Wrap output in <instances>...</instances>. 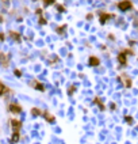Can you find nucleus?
<instances>
[{
    "label": "nucleus",
    "instance_id": "f257e3e1",
    "mask_svg": "<svg viewBox=\"0 0 138 144\" xmlns=\"http://www.w3.org/2000/svg\"><path fill=\"white\" fill-rule=\"evenodd\" d=\"M8 110L11 113H14V114H19V113H22V106L18 105V103H10Z\"/></svg>",
    "mask_w": 138,
    "mask_h": 144
},
{
    "label": "nucleus",
    "instance_id": "f03ea898",
    "mask_svg": "<svg viewBox=\"0 0 138 144\" xmlns=\"http://www.w3.org/2000/svg\"><path fill=\"white\" fill-rule=\"evenodd\" d=\"M118 7H119V10H122V11H126V10L131 8V1H129V0H123V1H120V3L118 4Z\"/></svg>",
    "mask_w": 138,
    "mask_h": 144
},
{
    "label": "nucleus",
    "instance_id": "7ed1b4c3",
    "mask_svg": "<svg viewBox=\"0 0 138 144\" xmlns=\"http://www.w3.org/2000/svg\"><path fill=\"white\" fill-rule=\"evenodd\" d=\"M10 124H11L14 132H19V129L22 128V122L19 120H11V121H10Z\"/></svg>",
    "mask_w": 138,
    "mask_h": 144
},
{
    "label": "nucleus",
    "instance_id": "20e7f679",
    "mask_svg": "<svg viewBox=\"0 0 138 144\" xmlns=\"http://www.w3.org/2000/svg\"><path fill=\"white\" fill-rule=\"evenodd\" d=\"M42 116H43V118L47 121V122H50V124H53L54 121H56L54 116H53V114H50L49 112H43V113H42Z\"/></svg>",
    "mask_w": 138,
    "mask_h": 144
},
{
    "label": "nucleus",
    "instance_id": "39448f33",
    "mask_svg": "<svg viewBox=\"0 0 138 144\" xmlns=\"http://www.w3.org/2000/svg\"><path fill=\"white\" fill-rule=\"evenodd\" d=\"M88 64L91 65V67H97V65L100 64V60L97 59V57H95V56H91V57H89Z\"/></svg>",
    "mask_w": 138,
    "mask_h": 144
},
{
    "label": "nucleus",
    "instance_id": "423d86ee",
    "mask_svg": "<svg viewBox=\"0 0 138 144\" xmlns=\"http://www.w3.org/2000/svg\"><path fill=\"white\" fill-rule=\"evenodd\" d=\"M0 64L3 65V67H8V57L3 53H0Z\"/></svg>",
    "mask_w": 138,
    "mask_h": 144
},
{
    "label": "nucleus",
    "instance_id": "0eeeda50",
    "mask_svg": "<svg viewBox=\"0 0 138 144\" xmlns=\"http://www.w3.org/2000/svg\"><path fill=\"white\" fill-rule=\"evenodd\" d=\"M31 86H34V87L38 90V91H45V86L42 84V83H39V82H34V83H31Z\"/></svg>",
    "mask_w": 138,
    "mask_h": 144
},
{
    "label": "nucleus",
    "instance_id": "6e6552de",
    "mask_svg": "<svg viewBox=\"0 0 138 144\" xmlns=\"http://www.w3.org/2000/svg\"><path fill=\"white\" fill-rule=\"evenodd\" d=\"M8 34H10V37H12V38L15 39V41H21V34H19V33H16V31H10Z\"/></svg>",
    "mask_w": 138,
    "mask_h": 144
},
{
    "label": "nucleus",
    "instance_id": "1a4fd4ad",
    "mask_svg": "<svg viewBox=\"0 0 138 144\" xmlns=\"http://www.w3.org/2000/svg\"><path fill=\"white\" fill-rule=\"evenodd\" d=\"M31 114L34 116V117H38V116H42V112L38 109V107H32V109H31Z\"/></svg>",
    "mask_w": 138,
    "mask_h": 144
},
{
    "label": "nucleus",
    "instance_id": "9d476101",
    "mask_svg": "<svg viewBox=\"0 0 138 144\" xmlns=\"http://www.w3.org/2000/svg\"><path fill=\"white\" fill-rule=\"evenodd\" d=\"M118 61H119L120 64H126V54H125V53H120L119 56H118Z\"/></svg>",
    "mask_w": 138,
    "mask_h": 144
},
{
    "label": "nucleus",
    "instance_id": "9b49d317",
    "mask_svg": "<svg viewBox=\"0 0 138 144\" xmlns=\"http://www.w3.org/2000/svg\"><path fill=\"white\" fill-rule=\"evenodd\" d=\"M11 141H12V143H18V141H19V132H14V133H12Z\"/></svg>",
    "mask_w": 138,
    "mask_h": 144
},
{
    "label": "nucleus",
    "instance_id": "f8f14e48",
    "mask_svg": "<svg viewBox=\"0 0 138 144\" xmlns=\"http://www.w3.org/2000/svg\"><path fill=\"white\" fill-rule=\"evenodd\" d=\"M95 103H96V105H99L100 110H104V109H106V107H104V105L102 103V101H100V98H95Z\"/></svg>",
    "mask_w": 138,
    "mask_h": 144
},
{
    "label": "nucleus",
    "instance_id": "ddd939ff",
    "mask_svg": "<svg viewBox=\"0 0 138 144\" xmlns=\"http://www.w3.org/2000/svg\"><path fill=\"white\" fill-rule=\"evenodd\" d=\"M108 16H110L108 14H102V15H100V23H104V22L108 19Z\"/></svg>",
    "mask_w": 138,
    "mask_h": 144
},
{
    "label": "nucleus",
    "instance_id": "4468645a",
    "mask_svg": "<svg viewBox=\"0 0 138 144\" xmlns=\"http://www.w3.org/2000/svg\"><path fill=\"white\" fill-rule=\"evenodd\" d=\"M74 90H76V87H74V86H71V87H69V90H68V94H69V95H73Z\"/></svg>",
    "mask_w": 138,
    "mask_h": 144
},
{
    "label": "nucleus",
    "instance_id": "2eb2a0df",
    "mask_svg": "<svg viewBox=\"0 0 138 144\" xmlns=\"http://www.w3.org/2000/svg\"><path fill=\"white\" fill-rule=\"evenodd\" d=\"M64 29H66V26H61V27H58V29H57V33H58V34H62V33H64Z\"/></svg>",
    "mask_w": 138,
    "mask_h": 144
},
{
    "label": "nucleus",
    "instance_id": "dca6fc26",
    "mask_svg": "<svg viewBox=\"0 0 138 144\" xmlns=\"http://www.w3.org/2000/svg\"><path fill=\"white\" fill-rule=\"evenodd\" d=\"M14 74H15V76H18V78L22 76V72H21L19 69H15V71H14Z\"/></svg>",
    "mask_w": 138,
    "mask_h": 144
},
{
    "label": "nucleus",
    "instance_id": "f3484780",
    "mask_svg": "<svg viewBox=\"0 0 138 144\" xmlns=\"http://www.w3.org/2000/svg\"><path fill=\"white\" fill-rule=\"evenodd\" d=\"M45 1V4H52V3H54V0H43Z\"/></svg>",
    "mask_w": 138,
    "mask_h": 144
},
{
    "label": "nucleus",
    "instance_id": "a211bd4d",
    "mask_svg": "<svg viewBox=\"0 0 138 144\" xmlns=\"http://www.w3.org/2000/svg\"><path fill=\"white\" fill-rule=\"evenodd\" d=\"M39 23H41V25H46L47 22H46V19H39Z\"/></svg>",
    "mask_w": 138,
    "mask_h": 144
},
{
    "label": "nucleus",
    "instance_id": "6ab92c4d",
    "mask_svg": "<svg viewBox=\"0 0 138 144\" xmlns=\"http://www.w3.org/2000/svg\"><path fill=\"white\" fill-rule=\"evenodd\" d=\"M126 121H127L129 124H131V122H133V118H131V117H126Z\"/></svg>",
    "mask_w": 138,
    "mask_h": 144
},
{
    "label": "nucleus",
    "instance_id": "aec40b11",
    "mask_svg": "<svg viewBox=\"0 0 138 144\" xmlns=\"http://www.w3.org/2000/svg\"><path fill=\"white\" fill-rule=\"evenodd\" d=\"M0 41H4V34L3 33H0Z\"/></svg>",
    "mask_w": 138,
    "mask_h": 144
},
{
    "label": "nucleus",
    "instance_id": "412c9836",
    "mask_svg": "<svg viewBox=\"0 0 138 144\" xmlns=\"http://www.w3.org/2000/svg\"><path fill=\"white\" fill-rule=\"evenodd\" d=\"M87 19H88V21H91V19H92V14H88V15H87Z\"/></svg>",
    "mask_w": 138,
    "mask_h": 144
},
{
    "label": "nucleus",
    "instance_id": "4be33fe9",
    "mask_svg": "<svg viewBox=\"0 0 138 144\" xmlns=\"http://www.w3.org/2000/svg\"><path fill=\"white\" fill-rule=\"evenodd\" d=\"M57 7H58V11H64V7H62V6H57Z\"/></svg>",
    "mask_w": 138,
    "mask_h": 144
},
{
    "label": "nucleus",
    "instance_id": "5701e85b",
    "mask_svg": "<svg viewBox=\"0 0 138 144\" xmlns=\"http://www.w3.org/2000/svg\"><path fill=\"white\" fill-rule=\"evenodd\" d=\"M0 22H3V16L1 15H0Z\"/></svg>",
    "mask_w": 138,
    "mask_h": 144
}]
</instances>
